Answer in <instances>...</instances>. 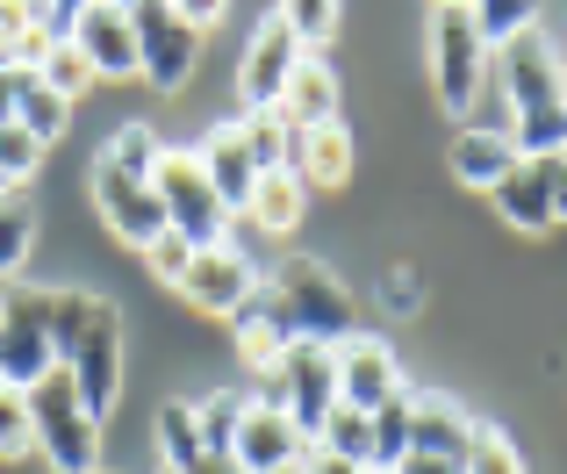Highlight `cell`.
<instances>
[{
  "label": "cell",
  "mask_w": 567,
  "mask_h": 474,
  "mask_svg": "<svg viewBox=\"0 0 567 474\" xmlns=\"http://www.w3.org/2000/svg\"><path fill=\"white\" fill-rule=\"evenodd\" d=\"M51 352L72 374L80 403L109 418L123 395V309L86 288H51Z\"/></svg>",
  "instance_id": "cell-1"
},
{
  "label": "cell",
  "mask_w": 567,
  "mask_h": 474,
  "mask_svg": "<svg viewBox=\"0 0 567 474\" xmlns=\"http://www.w3.org/2000/svg\"><path fill=\"white\" fill-rule=\"evenodd\" d=\"M158 152H166L158 130L123 123L109 144H101V158H94V209H101V224L123 237V245H137V251L166 230V209H158V187H152Z\"/></svg>",
  "instance_id": "cell-2"
},
{
  "label": "cell",
  "mask_w": 567,
  "mask_h": 474,
  "mask_svg": "<svg viewBox=\"0 0 567 474\" xmlns=\"http://www.w3.org/2000/svg\"><path fill=\"white\" fill-rule=\"evenodd\" d=\"M266 302L288 323L295 346H346L352 338V295L338 288V274L323 259H309V251H288V259L274 266Z\"/></svg>",
  "instance_id": "cell-3"
},
{
  "label": "cell",
  "mask_w": 567,
  "mask_h": 474,
  "mask_svg": "<svg viewBox=\"0 0 567 474\" xmlns=\"http://www.w3.org/2000/svg\"><path fill=\"white\" fill-rule=\"evenodd\" d=\"M22 403H29V446L51 461V474H101V418L80 403L65 367H51L37 389H22Z\"/></svg>",
  "instance_id": "cell-4"
},
{
  "label": "cell",
  "mask_w": 567,
  "mask_h": 474,
  "mask_svg": "<svg viewBox=\"0 0 567 474\" xmlns=\"http://www.w3.org/2000/svg\"><path fill=\"white\" fill-rule=\"evenodd\" d=\"M152 187H158V209H166V230H181L194 251L202 245H230V216H223V202H216V187H208V173H202L194 152H173L166 144Z\"/></svg>",
  "instance_id": "cell-5"
},
{
  "label": "cell",
  "mask_w": 567,
  "mask_h": 474,
  "mask_svg": "<svg viewBox=\"0 0 567 474\" xmlns=\"http://www.w3.org/2000/svg\"><path fill=\"white\" fill-rule=\"evenodd\" d=\"M130 29H137V80H152L158 94H181L194 51H202V29L187 22V8L173 0H137L130 8Z\"/></svg>",
  "instance_id": "cell-6"
},
{
  "label": "cell",
  "mask_w": 567,
  "mask_h": 474,
  "mask_svg": "<svg viewBox=\"0 0 567 474\" xmlns=\"http://www.w3.org/2000/svg\"><path fill=\"white\" fill-rule=\"evenodd\" d=\"M58 367L51 352V288H8L0 302V381L8 389H37Z\"/></svg>",
  "instance_id": "cell-7"
},
{
  "label": "cell",
  "mask_w": 567,
  "mask_h": 474,
  "mask_svg": "<svg viewBox=\"0 0 567 474\" xmlns=\"http://www.w3.org/2000/svg\"><path fill=\"white\" fill-rule=\"evenodd\" d=\"M431 80H439V101L453 115H467V101L488 80V43L474 37V14L453 8V0L431 14Z\"/></svg>",
  "instance_id": "cell-8"
},
{
  "label": "cell",
  "mask_w": 567,
  "mask_h": 474,
  "mask_svg": "<svg viewBox=\"0 0 567 474\" xmlns=\"http://www.w3.org/2000/svg\"><path fill=\"white\" fill-rule=\"evenodd\" d=\"M496 80H503V101L511 115H539V109H560L567 86H560V43L546 29H525L517 43L496 51Z\"/></svg>",
  "instance_id": "cell-9"
},
{
  "label": "cell",
  "mask_w": 567,
  "mask_h": 474,
  "mask_svg": "<svg viewBox=\"0 0 567 474\" xmlns=\"http://www.w3.org/2000/svg\"><path fill=\"white\" fill-rule=\"evenodd\" d=\"M274 381H280V395L274 403L288 410V424L317 446V432H323V418L338 410V374H331V346H288V360L274 367Z\"/></svg>",
  "instance_id": "cell-10"
},
{
  "label": "cell",
  "mask_w": 567,
  "mask_h": 474,
  "mask_svg": "<svg viewBox=\"0 0 567 474\" xmlns=\"http://www.w3.org/2000/svg\"><path fill=\"white\" fill-rule=\"evenodd\" d=\"M302 43H295V29L280 22H259V37H251V51H245V65H237V109L245 115H266V109H280V94H288V80H295V65H302Z\"/></svg>",
  "instance_id": "cell-11"
},
{
  "label": "cell",
  "mask_w": 567,
  "mask_h": 474,
  "mask_svg": "<svg viewBox=\"0 0 567 474\" xmlns=\"http://www.w3.org/2000/svg\"><path fill=\"white\" fill-rule=\"evenodd\" d=\"M181 295L194 309H208V317H237V309L259 295V266H251L237 245H202L187 259V274H181Z\"/></svg>",
  "instance_id": "cell-12"
},
{
  "label": "cell",
  "mask_w": 567,
  "mask_h": 474,
  "mask_svg": "<svg viewBox=\"0 0 567 474\" xmlns=\"http://www.w3.org/2000/svg\"><path fill=\"white\" fill-rule=\"evenodd\" d=\"M331 374H338V403L367 410V418H374L388 395H402V367H395V352H388V338H367V331H352L346 346H331Z\"/></svg>",
  "instance_id": "cell-13"
},
{
  "label": "cell",
  "mask_w": 567,
  "mask_h": 474,
  "mask_svg": "<svg viewBox=\"0 0 567 474\" xmlns=\"http://www.w3.org/2000/svg\"><path fill=\"white\" fill-rule=\"evenodd\" d=\"M72 51L86 58L94 80H137V29H130V8H115V0H80Z\"/></svg>",
  "instance_id": "cell-14"
},
{
  "label": "cell",
  "mask_w": 567,
  "mask_h": 474,
  "mask_svg": "<svg viewBox=\"0 0 567 474\" xmlns=\"http://www.w3.org/2000/svg\"><path fill=\"white\" fill-rule=\"evenodd\" d=\"M309 439L288 424V410L280 403H245V418H237V446L230 461L245 474H280V467H302Z\"/></svg>",
  "instance_id": "cell-15"
},
{
  "label": "cell",
  "mask_w": 567,
  "mask_h": 474,
  "mask_svg": "<svg viewBox=\"0 0 567 474\" xmlns=\"http://www.w3.org/2000/svg\"><path fill=\"white\" fill-rule=\"evenodd\" d=\"M194 158H202V173H208V187H216L223 216H245L251 195H259V166H251V152H245V130H237V123L208 130V137L194 144Z\"/></svg>",
  "instance_id": "cell-16"
},
{
  "label": "cell",
  "mask_w": 567,
  "mask_h": 474,
  "mask_svg": "<svg viewBox=\"0 0 567 474\" xmlns=\"http://www.w3.org/2000/svg\"><path fill=\"white\" fill-rule=\"evenodd\" d=\"M488 195H496L503 224H517L525 237L554 230V158H517V166L503 173Z\"/></svg>",
  "instance_id": "cell-17"
},
{
  "label": "cell",
  "mask_w": 567,
  "mask_h": 474,
  "mask_svg": "<svg viewBox=\"0 0 567 474\" xmlns=\"http://www.w3.org/2000/svg\"><path fill=\"white\" fill-rule=\"evenodd\" d=\"M467 410L445 395H410V453H439V461H467Z\"/></svg>",
  "instance_id": "cell-18"
},
{
  "label": "cell",
  "mask_w": 567,
  "mask_h": 474,
  "mask_svg": "<svg viewBox=\"0 0 567 474\" xmlns=\"http://www.w3.org/2000/svg\"><path fill=\"white\" fill-rule=\"evenodd\" d=\"M445 166H453L460 187H496L503 173L517 166V144H511V130H460Z\"/></svg>",
  "instance_id": "cell-19"
},
{
  "label": "cell",
  "mask_w": 567,
  "mask_h": 474,
  "mask_svg": "<svg viewBox=\"0 0 567 474\" xmlns=\"http://www.w3.org/2000/svg\"><path fill=\"white\" fill-rule=\"evenodd\" d=\"M280 115H288V130H331L338 123V80H331V65H317V58H302L295 65V80H288V94H280Z\"/></svg>",
  "instance_id": "cell-20"
},
{
  "label": "cell",
  "mask_w": 567,
  "mask_h": 474,
  "mask_svg": "<svg viewBox=\"0 0 567 474\" xmlns=\"http://www.w3.org/2000/svg\"><path fill=\"white\" fill-rule=\"evenodd\" d=\"M288 173L302 187H346L352 181V137H346V123H331V130H309V137H295V158H288Z\"/></svg>",
  "instance_id": "cell-21"
},
{
  "label": "cell",
  "mask_w": 567,
  "mask_h": 474,
  "mask_svg": "<svg viewBox=\"0 0 567 474\" xmlns=\"http://www.w3.org/2000/svg\"><path fill=\"white\" fill-rule=\"evenodd\" d=\"M230 323H237V346H245V360H251V367H266V374H274V367L288 360L295 338H288V323L274 317V302H266V280H259V295H251V302L237 309Z\"/></svg>",
  "instance_id": "cell-22"
},
{
  "label": "cell",
  "mask_w": 567,
  "mask_h": 474,
  "mask_svg": "<svg viewBox=\"0 0 567 474\" xmlns=\"http://www.w3.org/2000/svg\"><path fill=\"white\" fill-rule=\"evenodd\" d=\"M302 195L309 187L295 181V173H259V195H251V224H259L266 237H288L295 224H302Z\"/></svg>",
  "instance_id": "cell-23"
},
{
  "label": "cell",
  "mask_w": 567,
  "mask_h": 474,
  "mask_svg": "<svg viewBox=\"0 0 567 474\" xmlns=\"http://www.w3.org/2000/svg\"><path fill=\"white\" fill-rule=\"evenodd\" d=\"M237 130H245V152H251V166H259V173H288L295 137H302V130H288V115H280V109L237 115Z\"/></svg>",
  "instance_id": "cell-24"
},
{
  "label": "cell",
  "mask_w": 567,
  "mask_h": 474,
  "mask_svg": "<svg viewBox=\"0 0 567 474\" xmlns=\"http://www.w3.org/2000/svg\"><path fill=\"white\" fill-rule=\"evenodd\" d=\"M317 453H338V461H352V467L374 474V418L338 403L331 418H323V432H317Z\"/></svg>",
  "instance_id": "cell-25"
},
{
  "label": "cell",
  "mask_w": 567,
  "mask_h": 474,
  "mask_svg": "<svg viewBox=\"0 0 567 474\" xmlns=\"http://www.w3.org/2000/svg\"><path fill=\"white\" fill-rule=\"evenodd\" d=\"M158 453H166V474H194L208 461V453H202V424H194V403H166V410H158Z\"/></svg>",
  "instance_id": "cell-26"
},
{
  "label": "cell",
  "mask_w": 567,
  "mask_h": 474,
  "mask_svg": "<svg viewBox=\"0 0 567 474\" xmlns=\"http://www.w3.org/2000/svg\"><path fill=\"white\" fill-rule=\"evenodd\" d=\"M14 123H22L29 137H37L43 152H51V144L65 137V123H72V101H65V94H51V86H43L37 72H29V80H22V115H14Z\"/></svg>",
  "instance_id": "cell-27"
},
{
  "label": "cell",
  "mask_w": 567,
  "mask_h": 474,
  "mask_svg": "<svg viewBox=\"0 0 567 474\" xmlns=\"http://www.w3.org/2000/svg\"><path fill=\"white\" fill-rule=\"evenodd\" d=\"M237 418H245V395H237V389H216V395L194 403V424H202V453H208V461H230Z\"/></svg>",
  "instance_id": "cell-28"
},
{
  "label": "cell",
  "mask_w": 567,
  "mask_h": 474,
  "mask_svg": "<svg viewBox=\"0 0 567 474\" xmlns=\"http://www.w3.org/2000/svg\"><path fill=\"white\" fill-rule=\"evenodd\" d=\"M474 37L488 43V51H503V43H517L525 29H539V8L532 0H474Z\"/></svg>",
  "instance_id": "cell-29"
},
{
  "label": "cell",
  "mask_w": 567,
  "mask_h": 474,
  "mask_svg": "<svg viewBox=\"0 0 567 474\" xmlns=\"http://www.w3.org/2000/svg\"><path fill=\"white\" fill-rule=\"evenodd\" d=\"M29 245H37V209H29V195L0 187V274H22Z\"/></svg>",
  "instance_id": "cell-30"
},
{
  "label": "cell",
  "mask_w": 567,
  "mask_h": 474,
  "mask_svg": "<svg viewBox=\"0 0 567 474\" xmlns=\"http://www.w3.org/2000/svg\"><path fill=\"white\" fill-rule=\"evenodd\" d=\"M511 144H517V158H560L567 152V101L560 109H539V115H517Z\"/></svg>",
  "instance_id": "cell-31"
},
{
  "label": "cell",
  "mask_w": 567,
  "mask_h": 474,
  "mask_svg": "<svg viewBox=\"0 0 567 474\" xmlns=\"http://www.w3.org/2000/svg\"><path fill=\"white\" fill-rule=\"evenodd\" d=\"M402 453H410V389L374 410V474H388Z\"/></svg>",
  "instance_id": "cell-32"
},
{
  "label": "cell",
  "mask_w": 567,
  "mask_h": 474,
  "mask_svg": "<svg viewBox=\"0 0 567 474\" xmlns=\"http://www.w3.org/2000/svg\"><path fill=\"white\" fill-rule=\"evenodd\" d=\"M467 474H525V453L511 446V439L496 432V424H474V439H467V461H460Z\"/></svg>",
  "instance_id": "cell-33"
},
{
  "label": "cell",
  "mask_w": 567,
  "mask_h": 474,
  "mask_svg": "<svg viewBox=\"0 0 567 474\" xmlns=\"http://www.w3.org/2000/svg\"><path fill=\"white\" fill-rule=\"evenodd\" d=\"M37 80L51 86V94H65V101H80L86 86H94V72H86V58L72 51V43H58V51H43L37 58Z\"/></svg>",
  "instance_id": "cell-34"
},
{
  "label": "cell",
  "mask_w": 567,
  "mask_h": 474,
  "mask_svg": "<svg viewBox=\"0 0 567 474\" xmlns=\"http://www.w3.org/2000/svg\"><path fill=\"white\" fill-rule=\"evenodd\" d=\"M280 22L295 29V43H302V51H317V43L338 37V22H346V14H338L331 0H295V8H280Z\"/></svg>",
  "instance_id": "cell-35"
},
{
  "label": "cell",
  "mask_w": 567,
  "mask_h": 474,
  "mask_svg": "<svg viewBox=\"0 0 567 474\" xmlns=\"http://www.w3.org/2000/svg\"><path fill=\"white\" fill-rule=\"evenodd\" d=\"M72 29H80V0H37V8H29V43H37V51L72 43Z\"/></svg>",
  "instance_id": "cell-36"
},
{
  "label": "cell",
  "mask_w": 567,
  "mask_h": 474,
  "mask_svg": "<svg viewBox=\"0 0 567 474\" xmlns=\"http://www.w3.org/2000/svg\"><path fill=\"white\" fill-rule=\"evenodd\" d=\"M37 166H43V144L29 137L22 123H8V130H0V181H8V187H22Z\"/></svg>",
  "instance_id": "cell-37"
},
{
  "label": "cell",
  "mask_w": 567,
  "mask_h": 474,
  "mask_svg": "<svg viewBox=\"0 0 567 474\" xmlns=\"http://www.w3.org/2000/svg\"><path fill=\"white\" fill-rule=\"evenodd\" d=\"M187 259H194V245L181 230H158L152 245H144V266H152L158 280H166V288H181V274H187Z\"/></svg>",
  "instance_id": "cell-38"
},
{
  "label": "cell",
  "mask_w": 567,
  "mask_h": 474,
  "mask_svg": "<svg viewBox=\"0 0 567 474\" xmlns=\"http://www.w3.org/2000/svg\"><path fill=\"white\" fill-rule=\"evenodd\" d=\"M14 453H29V403L22 389L0 381V461H14Z\"/></svg>",
  "instance_id": "cell-39"
},
{
  "label": "cell",
  "mask_w": 567,
  "mask_h": 474,
  "mask_svg": "<svg viewBox=\"0 0 567 474\" xmlns=\"http://www.w3.org/2000/svg\"><path fill=\"white\" fill-rule=\"evenodd\" d=\"M388 474H467V467H460V461H439V453H402Z\"/></svg>",
  "instance_id": "cell-40"
},
{
  "label": "cell",
  "mask_w": 567,
  "mask_h": 474,
  "mask_svg": "<svg viewBox=\"0 0 567 474\" xmlns=\"http://www.w3.org/2000/svg\"><path fill=\"white\" fill-rule=\"evenodd\" d=\"M302 474H367V467H352V461H338V453H317V446H309L302 453Z\"/></svg>",
  "instance_id": "cell-41"
},
{
  "label": "cell",
  "mask_w": 567,
  "mask_h": 474,
  "mask_svg": "<svg viewBox=\"0 0 567 474\" xmlns=\"http://www.w3.org/2000/svg\"><path fill=\"white\" fill-rule=\"evenodd\" d=\"M388 302H395V317H410V302H416V280L388 274Z\"/></svg>",
  "instance_id": "cell-42"
},
{
  "label": "cell",
  "mask_w": 567,
  "mask_h": 474,
  "mask_svg": "<svg viewBox=\"0 0 567 474\" xmlns=\"http://www.w3.org/2000/svg\"><path fill=\"white\" fill-rule=\"evenodd\" d=\"M554 224H567V152L554 158Z\"/></svg>",
  "instance_id": "cell-43"
},
{
  "label": "cell",
  "mask_w": 567,
  "mask_h": 474,
  "mask_svg": "<svg viewBox=\"0 0 567 474\" xmlns=\"http://www.w3.org/2000/svg\"><path fill=\"white\" fill-rule=\"evenodd\" d=\"M194 474H245V467H237V461H202Z\"/></svg>",
  "instance_id": "cell-44"
},
{
  "label": "cell",
  "mask_w": 567,
  "mask_h": 474,
  "mask_svg": "<svg viewBox=\"0 0 567 474\" xmlns=\"http://www.w3.org/2000/svg\"><path fill=\"white\" fill-rule=\"evenodd\" d=\"M8 65H14V51H8V43H0V72H8Z\"/></svg>",
  "instance_id": "cell-45"
},
{
  "label": "cell",
  "mask_w": 567,
  "mask_h": 474,
  "mask_svg": "<svg viewBox=\"0 0 567 474\" xmlns=\"http://www.w3.org/2000/svg\"><path fill=\"white\" fill-rule=\"evenodd\" d=\"M560 86H567V51H560Z\"/></svg>",
  "instance_id": "cell-46"
},
{
  "label": "cell",
  "mask_w": 567,
  "mask_h": 474,
  "mask_svg": "<svg viewBox=\"0 0 567 474\" xmlns=\"http://www.w3.org/2000/svg\"><path fill=\"white\" fill-rule=\"evenodd\" d=\"M280 474H302V467H280Z\"/></svg>",
  "instance_id": "cell-47"
},
{
  "label": "cell",
  "mask_w": 567,
  "mask_h": 474,
  "mask_svg": "<svg viewBox=\"0 0 567 474\" xmlns=\"http://www.w3.org/2000/svg\"><path fill=\"white\" fill-rule=\"evenodd\" d=\"M158 474H166V467H158Z\"/></svg>",
  "instance_id": "cell-48"
},
{
  "label": "cell",
  "mask_w": 567,
  "mask_h": 474,
  "mask_svg": "<svg viewBox=\"0 0 567 474\" xmlns=\"http://www.w3.org/2000/svg\"><path fill=\"white\" fill-rule=\"evenodd\" d=\"M0 187H8V181H0Z\"/></svg>",
  "instance_id": "cell-49"
}]
</instances>
